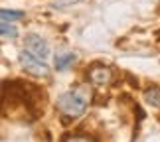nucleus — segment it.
<instances>
[{"label": "nucleus", "instance_id": "obj_1", "mask_svg": "<svg viewBox=\"0 0 160 142\" xmlns=\"http://www.w3.org/2000/svg\"><path fill=\"white\" fill-rule=\"evenodd\" d=\"M89 99H91L89 87H77L73 91H67V93L58 97V110L65 119H77L85 113Z\"/></svg>", "mask_w": 160, "mask_h": 142}, {"label": "nucleus", "instance_id": "obj_2", "mask_svg": "<svg viewBox=\"0 0 160 142\" xmlns=\"http://www.w3.org/2000/svg\"><path fill=\"white\" fill-rule=\"evenodd\" d=\"M20 65L24 67V71H26V73L36 75V77H44V75L50 73V67L46 65V61L40 59V57H36V55L30 53L28 49L20 53Z\"/></svg>", "mask_w": 160, "mask_h": 142}, {"label": "nucleus", "instance_id": "obj_3", "mask_svg": "<svg viewBox=\"0 0 160 142\" xmlns=\"http://www.w3.org/2000/svg\"><path fill=\"white\" fill-rule=\"evenodd\" d=\"M24 44H26V49L30 53H34L36 57H40V59H46L48 55H50V46H48V42L38 34H28L26 40H24Z\"/></svg>", "mask_w": 160, "mask_h": 142}, {"label": "nucleus", "instance_id": "obj_4", "mask_svg": "<svg viewBox=\"0 0 160 142\" xmlns=\"http://www.w3.org/2000/svg\"><path fill=\"white\" fill-rule=\"evenodd\" d=\"M87 75H89V81L93 85H107L111 79H113V73H111V69L105 65H93L87 71Z\"/></svg>", "mask_w": 160, "mask_h": 142}, {"label": "nucleus", "instance_id": "obj_5", "mask_svg": "<svg viewBox=\"0 0 160 142\" xmlns=\"http://www.w3.org/2000/svg\"><path fill=\"white\" fill-rule=\"evenodd\" d=\"M75 61H77V55L75 53H71V51L59 53V55H55V69L63 71V69H67V67H71Z\"/></svg>", "mask_w": 160, "mask_h": 142}, {"label": "nucleus", "instance_id": "obj_6", "mask_svg": "<svg viewBox=\"0 0 160 142\" xmlns=\"http://www.w3.org/2000/svg\"><path fill=\"white\" fill-rule=\"evenodd\" d=\"M144 101L152 107H160V87H150L144 91Z\"/></svg>", "mask_w": 160, "mask_h": 142}, {"label": "nucleus", "instance_id": "obj_7", "mask_svg": "<svg viewBox=\"0 0 160 142\" xmlns=\"http://www.w3.org/2000/svg\"><path fill=\"white\" fill-rule=\"evenodd\" d=\"M0 16H2V22H14V20H22V18H24V12H16V10L2 8V10H0Z\"/></svg>", "mask_w": 160, "mask_h": 142}, {"label": "nucleus", "instance_id": "obj_8", "mask_svg": "<svg viewBox=\"0 0 160 142\" xmlns=\"http://www.w3.org/2000/svg\"><path fill=\"white\" fill-rule=\"evenodd\" d=\"M0 34H2V40H10V38H16L18 36V30L10 22H2L0 24Z\"/></svg>", "mask_w": 160, "mask_h": 142}, {"label": "nucleus", "instance_id": "obj_9", "mask_svg": "<svg viewBox=\"0 0 160 142\" xmlns=\"http://www.w3.org/2000/svg\"><path fill=\"white\" fill-rule=\"evenodd\" d=\"M73 2H77V0H53L52 8H65V6H71Z\"/></svg>", "mask_w": 160, "mask_h": 142}, {"label": "nucleus", "instance_id": "obj_10", "mask_svg": "<svg viewBox=\"0 0 160 142\" xmlns=\"http://www.w3.org/2000/svg\"><path fill=\"white\" fill-rule=\"evenodd\" d=\"M63 142H91V140L85 136H67V138H63Z\"/></svg>", "mask_w": 160, "mask_h": 142}]
</instances>
